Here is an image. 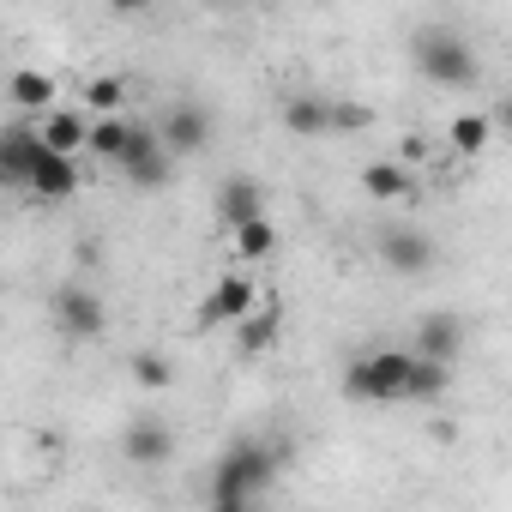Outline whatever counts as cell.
<instances>
[{
  "mask_svg": "<svg viewBox=\"0 0 512 512\" xmlns=\"http://www.w3.org/2000/svg\"><path fill=\"white\" fill-rule=\"evenodd\" d=\"M278 470H284V452H278V446L247 440V434L229 440V446L217 452V464H211V506L241 512V506H253V500H266L272 482H278Z\"/></svg>",
  "mask_w": 512,
  "mask_h": 512,
  "instance_id": "6da1fadb",
  "label": "cell"
},
{
  "mask_svg": "<svg viewBox=\"0 0 512 512\" xmlns=\"http://www.w3.org/2000/svg\"><path fill=\"white\" fill-rule=\"evenodd\" d=\"M410 368L416 350H368L344 368V392L362 404H404L410 398Z\"/></svg>",
  "mask_w": 512,
  "mask_h": 512,
  "instance_id": "7a4b0ae2",
  "label": "cell"
},
{
  "mask_svg": "<svg viewBox=\"0 0 512 512\" xmlns=\"http://www.w3.org/2000/svg\"><path fill=\"white\" fill-rule=\"evenodd\" d=\"M410 55H416V73H422L428 85H440V91H464V85H476V55H470V43H464L458 31H446V25L416 31Z\"/></svg>",
  "mask_w": 512,
  "mask_h": 512,
  "instance_id": "3957f363",
  "label": "cell"
},
{
  "mask_svg": "<svg viewBox=\"0 0 512 512\" xmlns=\"http://www.w3.org/2000/svg\"><path fill=\"white\" fill-rule=\"evenodd\" d=\"M169 145H163V133L157 127H133L127 133V151H121V169H127V181L133 187H163L169 181Z\"/></svg>",
  "mask_w": 512,
  "mask_h": 512,
  "instance_id": "277c9868",
  "label": "cell"
},
{
  "mask_svg": "<svg viewBox=\"0 0 512 512\" xmlns=\"http://www.w3.org/2000/svg\"><path fill=\"white\" fill-rule=\"evenodd\" d=\"M103 320H109V308H103V296H97V290H85V284L55 290V326H61L67 338H97V332H103Z\"/></svg>",
  "mask_w": 512,
  "mask_h": 512,
  "instance_id": "5b68a950",
  "label": "cell"
},
{
  "mask_svg": "<svg viewBox=\"0 0 512 512\" xmlns=\"http://www.w3.org/2000/svg\"><path fill=\"white\" fill-rule=\"evenodd\" d=\"M79 163H73V151H55L49 139H43V157H37V175H31V193L43 199V205H61V199H73L79 193Z\"/></svg>",
  "mask_w": 512,
  "mask_h": 512,
  "instance_id": "8992f818",
  "label": "cell"
},
{
  "mask_svg": "<svg viewBox=\"0 0 512 512\" xmlns=\"http://www.w3.org/2000/svg\"><path fill=\"white\" fill-rule=\"evenodd\" d=\"M121 452H127V464L157 470V464H169L175 434H169V422H163V416H133V422H127V434H121Z\"/></svg>",
  "mask_w": 512,
  "mask_h": 512,
  "instance_id": "52a82bcc",
  "label": "cell"
},
{
  "mask_svg": "<svg viewBox=\"0 0 512 512\" xmlns=\"http://www.w3.org/2000/svg\"><path fill=\"white\" fill-rule=\"evenodd\" d=\"M380 260H386V272H398V278H422V272L434 266V241L398 223V229L380 235Z\"/></svg>",
  "mask_w": 512,
  "mask_h": 512,
  "instance_id": "ba28073f",
  "label": "cell"
},
{
  "mask_svg": "<svg viewBox=\"0 0 512 512\" xmlns=\"http://www.w3.org/2000/svg\"><path fill=\"white\" fill-rule=\"evenodd\" d=\"M247 314H253V284H247L241 272H229V278L199 302V326H205V332H211V326H241Z\"/></svg>",
  "mask_w": 512,
  "mask_h": 512,
  "instance_id": "9c48e42d",
  "label": "cell"
},
{
  "mask_svg": "<svg viewBox=\"0 0 512 512\" xmlns=\"http://www.w3.org/2000/svg\"><path fill=\"white\" fill-rule=\"evenodd\" d=\"M37 157H43V133L37 127H13L7 139H0V181H7V187H31Z\"/></svg>",
  "mask_w": 512,
  "mask_h": 512,
  "instance_id": "30bf717a",
  "label": "cell"
},
{
  "mask_svg": "<svg viewBox=\"0 0 512 512\" xmlns=\"http://www.w3.org/2000/svg\"><path fill=\"white\" fill-rule=\"evenodd\" d=\"M157 133H163V145H169V151L193 157V151H205V139H211V115H205L199 103H175V109L157 121Z\"/></svg>",
  "mask_w": 512,
  "mask_h": 512,
  "instance_id": "8fae6325",
  "label": "cell"
},
{
  "mask_svg": "<svg viewBox=\"0 0 512 512\" xmlns=\"http://www.w3.org/2000/svg\"><path fill=\"white\" fill-rule=\"evenodd\" d=\"M458 350H464V326H458V314H428V320L416 326V356L458 362Z\"/></svg>",
  "mask_w": 512,
  "mask_h": 512,
  "instance_id": "7c38bea8",
  "label": "cell"
},
{
  "mask_svg": "<svg viewBox=\"0 0 512 512\" xmlns=\"http://www.w3.org/2000/svg\"><path fill=\"white\" fill-rule=\"evenodd\" d=\"M217 217L235 229V223H253V217H266V193L253 187L247 175H229L223 187H217Z\"/></svg>",
  "mask_w": 512,
  "mask_h": 512,
  "instance_id": "4fadbf2b",
  "label": "cell"
},
{
  "mask_svg": "<svg viewBox=\"0 0 512 512\" xmlns=\"http://www.w3.org/2000/svg\"><path fill=\"white\" fill-rule=\"evenodd\" d=\"M284 127L296 139H320V133H332V103L326 97H284Z\"/></svg>",
  "mask_w": 512,
  "mask_h": 512,
  "instance_id": "5bb4252c",
  "label": "cell"
},
{
  "mask_svg": "<svg viewBox=\"0 0 512 512\" xmlns=\"http://www.w3.org/2000/svg\"><path fill=\"white\" fill-rule=\"evenodd\" d=\"M55 151H79V145H91V121L85 115H73V109H43V127H37Z\"/></svg>",
  "mask_w": 512,
  "mask_h": 512,
  "instance_id": "9a60e30c",
  "label": "cell"
},
{
  "mask_svg": "<svg viewBox=\"0 0 512 512\" xmlns=\"http://www.w3.org/2000/svg\"><path fill=\"white\" fill-rule=\"evenodd\" d=\"M446 139H452V151H464V157H476L488 139H494V115H482V109H464L452 127H446Z\"/></svg>",
  "mask_w": 512,
  "mask_h": 512,
  "instance_id": "2e32d148",
  "label": "cell"
},
{
  "mask_svg": "<svg viewBox=\"0 0 512 512\" xmlns=\"http://www.w3.org/2000/svg\"><path fill=\"white\" fill-rule=\"evenodd\" d=\"M229 235H235V253H241V260H272V247H278V229H272V217L235 223Z\"/></svg>",
  "mask_w": 512,
  "mask_h": 512,
  "instance_id": "e0dca14e",
  "label": "cell"
},
{
  "mask_svg": "<svg viewBox=\"0 0 512 512\" xmlns=\"http://www.w3.org/2000/svg\"><path fill=\"white\" fill-rule=\"evenodd\" d=\"M272 338H278V308H266V314H247V320L235 326V350H241V356H260V350H272Z\"/></svg>",
  "mask_w": 512,
  "mask_h": 512,
  "instance_id": "ac0fdd59",
  "label": "cell"
},
{
  "mask_svg": "<svg viewBox=\"0 0 512 512\" xmlns=\"http://www.w3.org/2000/svg\"><path fill=\"white\" fill-rule=\"evenodd\" d=\"M127 133H133V121H121V109H115V115H97V121H91V151L109 157V163H121Z\"/></svg>",
  "mask_w": 512,
  "mask_h": 512,
  "instance_id": "d6986e66",
  "label": "cell"
},
{
  "mask_svg": "<svg viewBox=\"0 0 512 512\" xmlns=\"http://www.w3.org/2000/svg\"><path fill=\"white\" fill-rule=\"evenodd\" d=\"M362 187H368L374 199H404V193H410V169L380 157V163H368V169H362Z\"/></svg>",
  "mask_w": 512,
  "mask_h": 512,
  "instance_id": "ffe728a7",
  "label": "cell"
},
{
  "mask_svg": "<svg viewBox=\"0 0 512 512\" xmlns=\"http://www.w3.org/2000/svg\"><path fill=\"white\" fill-rule=\"evenodd\" d=\"M446 380H452V362L416 356V368H410V398H416V404H434V398L446 392Z\"/></svg>",
  "mask_w": 512,
  "mask_h": 512,
  "instance_id": "44dd1931",
  "label": "cell"
},
{
  "mask_svg": "<svg viewBox=\"0 0 512 512\" xmlns=\"http://www.w3.org/2000/svg\"><path fill=\"white\" fill-rule=\"evenodd\" d=\"M13 103H19V109H55V79L37 73V67L13 73Z\"/></svg>",
  "mask_w": 512,
  "mask_h": 512,
  "instance_id": "7402d4cb",
  "label": "cell"
},
{
  "mask_svg": "<svg viewBox=\"0 0 512 512\" xmlns=\"http://www.w3.org/2000/svg\"><path fill=\"white\" fill-rule=\"evenodd\" d=\"M368 127H374V109L368 103H350V97L332 103V133H368Z\"/></svg>",
  "mask_w": 512,
  "mask_h": 512,
  "instance_id": "603a6c76",
  "label": "cell"
},
{
  "mask_svg": "<svg viewBox=\"0 0 512 512\" xmlns=\"http://www.w3.org/2000/svg\"><path fill=\"white\" fill-rule=\"evenodd\" d=\"M121 97H127V85H121V79H91V85H85L91 115H115V109H121Z\"/></svg>",
  "mask_w": 512,
  "mask_h": 512,
  "instance_id": "cb8c5ba5",
  "label": "cell"
},
{
  "mask_svg": "<svg viewBox=\"0 0 512 512\" xmlns=\"http://www.w3.org/2000/svg\"><path fill=\"white\" fill-rule=\"evenodd\" d=\"M133 380L139 386H169V362L163 356H133Z\"/></svg>",
  "mask_w": 512,
  "mask_h": 512,
  "instance_id": "d4e9b609",
  "label": "cell"
},
{
  "mask_svg": "<svg viewBox=\"0 0 512 512\" xmlns=\"http://www.w3.org/2000/svg\"><path fill=\"white\" fill-rule=\"evenodd\" d=\"M494 133H512V97H506V103L494 109Z\"/></svg>",
  "mask_w": 512,
  "mask_h": 512,
  "instance_id": "484cf974",
  "label": "cell"
},
{
  "mask_svg": "<svg viewBox=\"0 0 512 512\" xmlns=\"http://www.w3.org/2000/svg\"><path fill=\"white\" fill-rule=\"evenodd\" d=\"M109 7H115V13H145L151 0H109Z\"/></svg>",
  "mask_w": 512,
  "mask_h": 512,
  "instance_id": "4316f807",
  "label": "cell"
}]
</instances>
